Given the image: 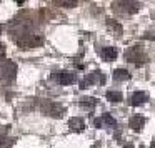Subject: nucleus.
Returning <instances> with one entry per match:
<instances>
[{
	"label": "nucleus",
	"mask_w": 155,
	"mask_h": 148,
	"mask_svg": "<svg viewBox=\"0 0 155 148\" xmlns=\"http://www.w3.org/2000/svg\"><path fill=\"white\" fill-rule=\"evenodd\" d=\"M17 77V65L12 60H4L0 63V82L5 85H10Z\"/></svg>",
	"instance_id": "1"
},
{
	"label": "nucleus",
	"mask_w": 155,
	"mask_h": 148,
	"mask_svg": "<svg viewBox=\"0 0 155 148\" xmlns=\"http://www.w3.org/2000/svg\"><path fill=\"white\" fill-rule=\"evenodd\" d=\"M125 60L130 62V63H135V65H142L147 60V53H145L142 45H134V47L125 50Z\"/></svg>",
	"instance_id": "2"
},
{
	"label": "nucleus",
	"mask_w": 155,
	"mask_h": 148,
	"mask_svg": "<svg viewBox=\"0 0 155 148\" xmlns=\"http://www.w3.org/2000/svg\"><path fill=\"white\" fill-rule=\"evenodd\" d=\"M40 108L44 113H47L48 117H54V118H60L64 117L65 110L60 103H55V101H50V100H42L40 101Z\"/></svg>",
	"instance_id": "3"
},
{
	"label": "nucleus",
	"mask_w": 155,
	"mask_h": 148,
	"mask_svg": "<svg viewBox=\"0 0 155 148\" xmlns=\"http://www.w3.org/2000/svg\"><path fill=\"white\" fill-rule=\"evenodd\" d=\"M52 80L57 82L58 85L67 87V85H72L77 82V75L74 72H57V73H52Z\"/></svg>",
	"instance_id": "4"
},
{
	"label": "nucleus",
	"mask_w": 155,
	"mask_h": 148,
	"mask_svg": "<svg viewBox=\"0 0 155 148\" xmlns=\"http://www.w3.org/2000/svg\"><path fill=\"white\" fill-rule=\"evenodd\" d=\"M114 8L124 14H135L140 8V2H114Z\"/></svg>",
	"instance_id": "5"
},
{
	"label": "nucleus",
	"mask_w": 155,
	"mask_h": 148,
	"mask_svg": "<svg viewBox=\"0 0 155 148\" xmlns=\"http://www.w3.org/2000/svg\"><path fill=\"white\" fill-rule=\"evenodd\" d=\"M42 42H44V37L35 35V34H28V35H25L24 38H20L18 43H20L22 48H32V47H38V45H42Z\"/></svg>",
	"instance_id": "6"
},
{
	"label": "nucleus",
	"mask_w": 155,
	"mask_h": 148,
	"mask_svg": "<svg viewBox=\"0 0 155 148\" xmlns=\"http://www.w3.org/2000/svg\"><path fill=\"white\" fill-rule=\"evenodd\" d=\"M95 82H98V83H104L105 82V77L104 75H100L98 72H95V73H90L88 77H85L84 80H82V83H80V88H85V87H88V85H92V83H95Z\"/></svg>",
	"instance_id": "7"
},
{
	"label": "nucleus",
	"mask_w": 155,
	"mask_h": 148,
	"mask_svg": "<svg viewBox=\"0 0 155 148\" xmlns=\"http://www.w3.org/2000/svg\"><path fill=\"white\" fill-rule=\"evenodd\" d=\"M128 125H130L132 130L140 131L142 128L145 127V117H142V115H134V117L130 118V121H128Z\"/></svg>",
	"instance_id": "8"
},
{
	"label": "nucleus",
	"mask_w": 155,
	"mask_h": 148,
	"mask_svg": "<svg viewBox=\"0 0 155 148\" xmlns=\"http://www.w3.org/2000/svg\"><path fill=\"white\" fill-rule=\"evenodd\" d=\"M68 128H70L72 131H84V128H85V121H84V118H80V117H74V118H70L68 120Z\"/></svg>",
	"instance_id": "9"
},
{
	"label": "nucleus",
	"mask_w": 155,
	"mask_h": 148,
	"mask_svg": "<svg viewBox=\"0 0 155 148\" xmlns=\"http://www.w3.org/2000/svg\"><path fill=\"white\" fill-rule=\"evenodd\" d=\"M147 100H148V95L145 93V92H135L130 98V103L134 105V107H138V105H143Z\"/></svg>",
	"instance_id": "10"
},
{
	"label": "nucleus",
	"mask_w": 155,
	"mask_h": 148,
	"mask_svg": "<svg viewBox=\"0 0 155 148\" xmlns=\"http://www.w3.org/2000/svg\"><path fill=\"white\" fill-rule=\"evenodd\" d=\"M117 55H118V52H117V48H114V47L102 48V58H104L105 62H114L115 58H117Z\"/></svg>",
	"instance_id": "11"
},
{
	"label": "nucleus",
	"mask_w": 155,
	"mask_h": 148,
	"mask_svg": "<svg viewBox=\"0 0 155 148\" xmlns=\"http://www.w3.org/2000/svg\"><path fill=\"white\" fill-rule=\"evenodd\" d=\"M130 78V73H128L125 68H117V70H114V80L115 82H125Z\"/></svg>",
	"instance_id": "12"
},
{
	"label": "nucleus",
	"mask_w": 155,
	"mask_h": 148,
	"mask_svg": "<svg viewBox=\"0 0 155 148\" xmlns=\"http://www.w3.org/2000/svg\"><path fill=\"white\" fill-rule=\"evenodd\" d=\"M107 27H108V30H110L114 35H117V37H118V35H122V25L118 24V22L108 18V20H107Z\"/></svg>",
	"instance_id": "13"
},
{
	"label": "nucleus",
	"mask_w": 155,
	"mask_h": 148,
	"mask_svg": "<svg viewBox=\"0 0 155 148\" xmlns=\"http://www.w3.org/2000/svg\"><path fill=\"white\" fill-rule=\"evenodd\" d=\"M105 97H107V100L112 101V103H118V101H122V98H124L120 92H114V90L107 92V95H105Z\"/></svg>",
	"instance_id": "14"
},
{
	"label": "nucleus",
	"mask_w": 155,
	"mask_h": 148,
	"mask_svg": "<svg viewBox=\"0 0 155 148\" xmlns=\"http://www.w3.org/2000/svg\"><path fill=\"white\" fill-rule=\"evenodd\" d=\"M95 105H97V100L95 98H82L80 100V107H84V108H87V110H90V108H94Z\"/></svg>",
	"instance_id": "15"
},
{
	"label": "nucleus",
	"mask_w": 155,
	"mask_h": 148,
	"mask_svg": "<svg viewBox=\"0 0 155 148\" xmlns=\"http://www.w3.org/2000/svg\"><path fill=\"white\" fill-rule=\"evenodd\" d=\"M100 121H102V123L105 121V123H107L108 127H115V125H117V121H115V118L112 117V115H108V113H104V115H102Z\"/></svg>",
	"instance_id": "16"
},
{
	"label": "nucleus",
	"mask_w": 155,
	"mask_h": 148,
	"mask_svg": "<svg viewBox=\"0 0 155 148\" xmlns=\"http://www.w3.org/2000/svg\"><path fill=\"white\" fill-rule=\"evenodd\" d=\"M55 4H57L58 7H75L78 2L77 0H57Z\"/></svg>",
	"instance_id": "17"
},
{
	"label": "nucleus",
	"mask_w": 155,
	"mask_h": 148,
	"mask_svg": "<svg viewBox=\"0 0 155 148\" xmlns=\"http://www.w3.org/2000/svg\"><path fill=\"white\" fill-rule=\"evenodd\" d=\"M14 145V140L7 137H0V148H10Z\"/></svg>",
	"instance_id": "18"
},
{
	"label": "nucleus",
	"mask_w": 155,
	"mask_h": 148,
	"mask_svg": "<svg viewBox=\"0 0 155 148\" xmlns=\"http://www.w3.org/2000/svg\"><path fill=\"white\" fill-rule=\"evenodd\" d=\"M5 57V45L0 43V58H4Z\"/></svg>",
	"instance_id": "19"
},
{
	"label": "nucleus",
	"mask_w": 155,
	"mask_h": 148,
	"mask_svg": "<svg viewBox=\"0 0 155 148\" xmlns=\"http://www.w3.org/2000/svg\"><path fill=\"white\" fill-rule=\"evenodd\" d=\"M125 148H134V146H132V145H130V143H128V145H127V146H125Z\"/></svg>",
	"instance_id": "20"
},
{
	"label": "nucleus",
	"mask_w": 155,
	"mask_h": 148,
	"mask_svg": "<svg viewBox=\"0 0 155 148\" xmlns=\"http://www.w3.org/2000/svg\"><path fill=\"white\" fill-rule=\"evenodd\" d=\"M2 30H4V28H2V25H0V34H2Z\"/></svg>",
	"instance_id": "21"
},
{
	"label": "nucleus",
	"mask_w": 155,
	"mask_h": 148,
	"mask_svg": "<svg viewBox=\"0 0 155 148\" xmlns=\"http://www.w3.org/2000/svg\"><path fill=\"white\" fill-rule=\"evenodd\" d=\"M150 148H155V143H152V146Z\"/></svg>",
	"instance_id": "22"
}]
</instances>
